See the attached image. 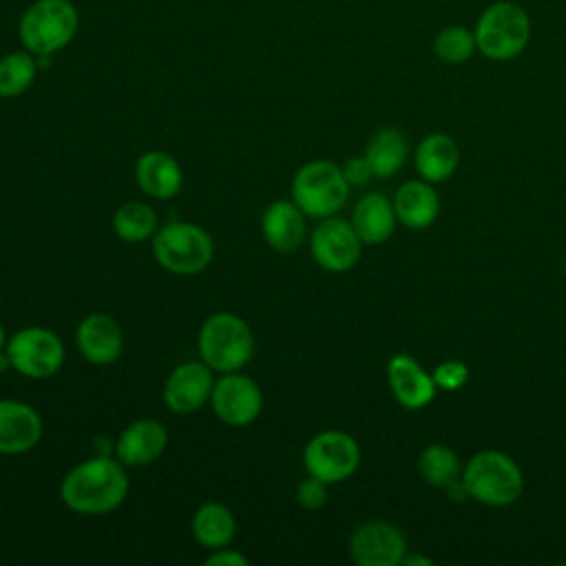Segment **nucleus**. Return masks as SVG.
I'll list each match as a JSON object with an SVG mask.
<instances>
[{
	"label": "nucleus",
	"mask_w": 566,
	"mask_h": 566,
	"mask_svg": "<svg viewBox=\"0 0 566 566\" xmlns=\"http://www.w3.org/2000/svg\"><path fill=\"white\" fill-rule=\"evenodd\" d=\"M80 29V13L71 0H35L18 22L22 49L35 57H53L71 44Z\"/></svg>",
	"instance_id": "obj_3"
},
{
	"label": "nucleus",
	"mask_w": 566,
	"mask_h": 566,
	"mask_svg": "<svg viewBox=\"0 0 566 566\" xmlns=\"http://www.w3.org/2000/svg\"><path fill=\"white\" fill-rule=\"evenodd\" d=\"M157 228V212L144 201H126L113 214V232L128 243L153 239Z\"/></svg>",
	"instance_id": "obj_25"
},
{
	"label": "nucleus",
	"mask_w": 566,
	"mask_h": 566,
	"mask_svg": "<svg viewBox=\"0 0 566 566\" xmlns=\"http://www.w3.org/2000/svg\"><path fill=\"white\" fill-rule=\"evenodd\" d=\"M135 181L153 199H172L184 188V170L172 155L148 150L135 161Z\"/></svg>",
	"instance_id": "obj_19"
},
{
	"label": "nucleus",
	"mask_w": 566,
	"mask_h": 566,
	"mask_svg": "<svg viewBox=\"0 0 566 566\" xmlns=\"http://www.w3.org/2000/svg\"><path fill=\"white\" fill-rule=\"evenodd\" d=\"M0 517H2V506H0Z\"/></svg>",
	"instance_id": "obj_36"
},
{
	"label": "nucleus",
	"mask_w": 566,
	"mask_h": 566,
	"mask_svg": "<svg viewBox=\"0 0 566 566\" xmlns=\"http://www.w3.org/2000/svg\"><path fill=\"white\" fill-rule=\"evenodd\" d=\"M349 188L352 186L338 164L329 159H312L292 177V201L307 219H325L343 210Z\"/></svg>",
	"instance_id": "obj_7"
},
{
	"label": "nucleus",
	"mask_w": 566,
	"mask_h": 566,
	"mask_svg": "<svg viewBox=\"0 0 566 566\" xmlns=\"http://www.w3.org/2000/svg\"><path fill=\"white\" fill-rule=\"evenodd\" d=\"M363 245L365 243L356 234L352 221H345L336 214L318 219L310 234V252L314 261L325 272L334 274L352 270L360 261Z\"/></svg>",
	"instance_id": "obj_10"
},
{
	"label": "nucleus",
	"mask_w": 566,
	"mask_h": 566,
	"mask_svg": "<svg viewBox=\"0 0 566 566\" xmlns=\"http://www.w3.org/2000/svg\"><path fill=\"white\" fill-rule=\"evenodd\" d=\"M197 352L212 371H241L254 356L252 327L234 312H214L199 327Z\"/></svg>",
	"instance_id": "obj_2"
},
{
	"label": "nucleus",
	"mask_w": 566,
	"mask_h": 566,
	"mask_svg": "<svg viewBox=\"0 0 566 566\" xmlns=\"http://www.w3.org/2000/svg\"><path fill=\"white\" fill-rule=\"evenodd\" d=\"M402 564H407V566H411V564H422V566H431L433 562H431L429 557H424V555H405Z\"/></svg>",
	"instance_id": "obj_34"
},
{
	"label": "nucleus",
	"mask_w": 566,
	"mask_h": 566,
	"mask_svg": "<svg viewBox=\"0 0 566 566\" xmlns=\"http://www.w3.org/2000/svg\"><path fill=\"white\" fill-rule=\"evenodd\" d=\"M478 51L493 62L517 57L531 40V18L526 9L513 0L491 2L475 22Z\"/></svg>",
	"instance_id": "obj_4"
},
{
	"label": "nucleus",
	"mask_w": 566,
	"mask_h": 566,
	"mask_svg": "<svg viewBox=\"0 0 566 566\" xmlns=\"http://www.w3.org/2000/svg\"><path fill=\"white\" fill-rule=\"evenodd\" d=\"M475 51V33L460 24L444 27L433 38V53L447 64H464Z\"/></svg>",
	"instance_id": "obj_28"
},
{
	"label": "nucleus",
	"mask_w": 566,
	"mask_h": 566,
	"mask_svg": "<svg viewBox=\"0 0 566 566\" xmlns=\"http://www.w3.org/2000/svg\"><path fill=\"white\" fill-rule=\"evenodd\" d=\"M190 531L199 546L208 551L223 548L230 546L237 535V517L226 504L206 502L192 513Z\"/></svg>",
	"instance_id": "obj_23"
},
{
	"label": "nucleus",
	"mask_w": 566,
	"mask_h": 566,
	"mask_svg": "<svg viewBox=\"0 0 566 566\" xmlns=\"http://www.w3.org/2000/svg\"><path fill=\"white\" fill-rule=\"evenodd\" d=\"M460 166V148L444 133L427 135L416 148V170L429 184L447 181Z\"/></svg>",
	"instance_id": "obj_22"
},
{
	"label": "nucleus",
	"mask_w": 566,
	"mask_h": 566,
	"mask_svg": "<svg viewBox=\"0 0 566 566\" xmlns=\"http://www.w3.org/2000/svg\"><path fill=\"white\" fill-rule=\"evenodd\" d=\"M42 433V416L29 402L0 398V455H20L35 449Z\"/></svg>",
	"instance_id": "obj_14"
},
{
	"label": "nucleus",
	"mask_w": 566,
	"mask_h": 566,
	"mask_svg": "<svg viewBox=\"0 0 566 566\" xmlns=\"http://www.w3.org/2000/svg\"><path fill=\"white\" fill-rule=\"evenodd\" d=\"M358 464V442L338 429H327L312 436L303 449V467L307 475H314L327 484L345 482L356 473Z\"/></svg>",
	"instance_id": "obj_9"
},
{
	"label": "nucleus",
	"mask_w": 566,
	"mask_h": 566,
	"mask_svg": "<svg viewBox=\"0 0 566 566\" xmlns=\"http://www.w3.org/2000/svg\"><path fill=\"white\" fill-rule=\"evenodd\" d=\"M150 250L155 261L177 276L203 272L214 256L210 232L190 221H170L157 228L150 239Z\"/></svg>",
	"instance_id": "obj_5"
},
{
	"label": "nucleus",
	"mask_w": 566,
	"mask_h": 566,
	"mask_svg": "<svg viewBox=\"0 0 566 566\" xmlns=\"http://www.w3.org/2000/svg\"><path fill=\"white\" fill-rule=\"evenodd\" d=\"M418 473L427 484L444 489L462 475L460 458L451 447L433 442L422 449L418 458Z\"/></svg>",
	"instance_id": "obj_27"
},
{
	"label": "nucleus",
	"mask_w": 566,
	"mask_h": 566,
	"mask_svg": "<svg viewBox=\"0 0 566 566\" xmlns=\"http://www.w3.org/2000/svg\"><path fill=\"white\" fill-rule=\"evenodd\" d=\"M212 413L228 427H250L263 409V394L254 378L241 371L221 374L210 394Z\"/></svg>",
	"instance_id": "obj_11"
},
{
	"label": "nucleus",
	"mask_w": 566,
	"mask_h": 566,
	"mask_svg": "<svg viewBox=\"0 0 566 566\" xmlns=\"http://www.w3.org/2000/svg\"><path fill=\"white\" fill-rule=\"evenodd\" d=\"M436 387L444 391H458L469 380V367L462 360H444L431 371Z\"/></svg>",
	"instance_id": "obj_29"
},
{
	"label": "nucleus",
	"mask_w": 566,
	"mask_h": 566,
	"mask_svg": "<svg viewBox=\"0 0 566 566\" xmlns=\"http://www.w3.org/2000/svg\"><path fill=\"white\" fill-rule=\"evenodd\" d=\"M38 66H40L38 57L27 49L2 55L0 57V97L13 99L27 93L35 82Z\"/></svg>",
	"instance_id": "obj_26"
},
{
	"label": "nucleus",
	"mask_w": 566,
	"mask_h": 566,
	"mask_svg": "<svg viewBox=\"0 0 566 566\" xmlns=\"http://www.w3.org/2000/svg\"><path fill=\"white\" fill-rule=\"evenodd\" d=\"M387 382L396 402L409 411L427 407L436 398V380L409 354H396L387 363Z\"/></svg>",
	"instance_id": "obj_17"
},
{
	"label": "nucleus",
	"mask_w": 566,
	"mask_h": 566,
	"mask_svg": "<svg viewBox=\"0 0 566 566\" xmlns=\"http://www.w3.org/2000/svg\"><path fill=\"white\" fill-rule=\"evenodd\" d=\"M462 482L469 497L484 506H509L524 491V475L517 462L495 449L469 458L462 469Z\"/></svg>",
	"instance_id": "obj_6"
},
{
	"label": "nucleus",
	"mask_w": 566,
	"mask_h": 566,
	"mask_svg": "<svg viewBox=\"0 0 566 566\" xmlns=\"http://www.w3.org/2000/svg\"><path fill=\"white\" fill-rule=\"evenodd\" d=\"M4 354L9 358V365L20 376L31 380H44L55 376L66 358L62 338L53 329L40 325L13 332L7 338Z\"/></svg>",
	"instance_id": "obj_8"
},
{
	"label": "nucleus",
	"mask_w": 566,
	"mask_h": 566,
	"mask_svg": "<svg viewBox=\"0 0 566 566\" xmlns=\"http://www.w3.org/2000/svg\"><path fill=\"white\" fill-rule=\"evenodd\" d=\"M327 482L314 478V475H307L305 480L298 482L296 486V502L305 509V511H316L321 509L325 502H327Z\"/></svg>",
	"instance_id": "obj_30"
},
{
	"label": "nucleus",
	"mask_w": 566,
	"mask_h": 566,
	"mask_svg": "<svg viewBox=\"0 0 566 566\" xmlns=\"http://www.w3.org/2000/svg\"><path fill=\"white\" fill-rule=\"evenodd\" d=\"M75 345L91 365H111L122 356L124 334L111 314L93 312L77 323Z\"/></svg>",
	"instance_id": "obj_16"
},
{
	"label": "nucleus",
	"mask_w": 566,
	"mask_h": 566,
	"mask_svg": "<svg viewBox=\"0 0 566 566\" xmlns=\"http://www.w3.org/2000/svg\"><path fill=\"white\" fill-rule=\"evenodd\" d=\"M214 387L212 369L199 360H186L177 365L161 389L164 405L179 416L199 411L206 402H210V394Z\"/></svg>",
	"instance_id": "obj_13"
},
{
	"label": "nucleus",
	"mask_w": 566,
	"mask_h": 566,
	"mask_svg": "<svg viewBox=\"0 0 566 566\" xmlns=\"http://www.w3.org/2000/svg\"><path fill=\"white\" fill-rule=\"evenodd\" d=\"M168 431L155 418H137L117 436L113 451L124 467H148L164 455Z\"/></svg>",
	"instance_id": "obj_15"
},
{
	"label": "nucleus",
	"mask_w": 566,
	"mask_h": 566,
	"mask_svg": "<svg viewBox=\"0 0 566 566\" xmlns=\"http://www.w3.org/2000/svg\"><path fill=\"white\" fill-rule=\"evenodd\" d=\"M444 491L449 493V497H451L453 502L471 500V497H469V491H467V486H464V482H462V475H460L458 480H453L449 486H444Z\"/></svg>",
	"instance_id": "obj_33"
},
{
	"label": "nucleus",
	"mask_w": 566,
	"mask_h": 566,
	"mask_svg": "<svg viewBox=\"0 0 566 566\" xmlns=\"http://www.w3.org/2000/svg\"><path fill=\"white\" fill-rule=\"evenodd\" d=\"M407 555L402 531L385 520H371L349 537V557L358 566H398Z\"/></svg>",
	"instance_id": "obj_12"
},
{
	"label": "nucleus",
	"mask_w": 566,
	"mask_h": 566,
	"mask_svg": "<svg viewBox=\"0 0 566 566\" xmlns=\"http://www.w3.org/2000/svg\"><path fill=\"white\" fill-rule=\"evenodd\" d=\"M391 203H394L398 221L405 228H409V230H424L440 214L438 192L424 179H409V181H405L396 190Z\"/></svg>",
	"instance_id": "obj_20"
},
{
	"label": "nucleus",
	"mask_w": 566,
	"mask_h": 566,
	"mask_svg": "<svg viewBox=\"0 0 566 566\" xmlns=\"http://www.w3.org/2000/svg\"><path fill=\"white\" fill-rule=\"evenodd\" d=\"M396 210L391 199L380 192L363 195L352 212V226L365 245L385 243L396 230Z\"/></svg>",
	"instance_id": "obj_21"
},
{
	"label": "nucleus",
	"mask_w": 566,
	"mask_h": 566,
	"mask_svg": "<svg viewBox=\"0 0 566 566\" xmlns=\"http://www.w3.org/2000/svg\"><path fill=\"white\" fill-rule=\"evenodd\" d=\"M126 467L113 455H91L75 464L60 484L62 504L80 515H106L128 495Z\"/></svg>",
	"instance_id": "obj_1"
},
{
	"label": "nucleus",
	"mask_w": 566,
	"mask_h": 566,
	"mask_svg": "<svg viewBox=\"0 0 566 566\" xmlns=\"http://www.w3.org/2000/svg\"><path fill=\"white\" fill-rule=\"evenodd\" d=\"M340 168H343V175L349 181V186H363V184H367L374 177V170H371V166H369L365 155L349 157Z\"/></svg>",
	"instance_id": "obj_31"
},
{
	"label": "nucleus",
	"mask_w": 566,
	"mask_h": 566,
	"mask_svg": "<svg viewBox=\"0 0 566 566\" xmlns=\"http://www.w3.org/2000/svg\"><path fill=\"white\" fill-rule=\"evenodd\" d=\"M407 137L394 128H380L371 135V139L365 146V157L374 170V177H394L407 161Z\"/></svg>",
	"instance_id": "obj_24"
},
{
	"label": "nucleus",
	"mask_w": 566,
	"mask_h": 566,
	"mask_svg": "<svg viewBox=\"0 0 566 566\" xmlns=\"http://www.w3.org/2000/svg\"><path fill=\"white\" fill-rule=\"evenodd\" d=\"M261 232L272 250L296 252L307 237V217L292 199H276L261 214Z\"/></svg>",
	"instance_id": "obj_18"
},
{
	"label": "nucleus",
	"mask_w": 566,
	"mask_h": 566,
	"mask_svg": "<svg viewBox=\"0 0 566 566\" xmlns=\"http://www.w3.org/2000/svg\"><path fill=\"white\" fill-rule=\"evenodd\" d=\"M208 566H248V557L234 548H214L210 551V555L206 557Z\"/></svg>",
	"instance_id": "obj_32"
},
{
	"label": "nucleus",
	"mask_w": 566,
	"mask_h": 566,
	"mask_svg": "<svg viewBox=\"0 0 566 566\" xmlns=\"http://www.w3.org/2000/svg\"><path fill=\"white\" fill-rule=\"evenodd\" d=\"M7 338H9V336H7V332H4V325L0 323V352H2L4 345H7Z\"/></svg>",
	"instance_id": "obj_35"
}]
</instances>
